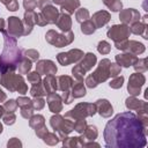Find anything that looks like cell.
<instances>
[{"label": "cell", "mask_w": 148, "mask_h": 148, "mask_svg": "<svg viewBox=\"0 0 148 148\" xmlns=\"http://www.w3.org/2000/svg\"><path fill=\"white\" fill-rule=\"evenodd\" d=\"M35 5H36V3H35V2H31L30 0H28V1L25 0V1H24V7H25V8H28L29 10H31V9H32V8H31V6H35Z\"/></svg>", "instance_id": "8"}, {"label": "cell", "mask_w": 148, "mask_h": 148, "mask_svg": "<svg viewBox=\"0 0 148 148\" xmlns=\"http://www.w3.org/2000/svg\"><path fill=\"white\" fill-rule=\"evenodd\" d=\"M79 6V1L77 0H71L68 5H64L62 6V9L64 10H68L69 13H73L74 12V7Z\"/></svg>", "instance_id": "2"}, {"label": "cell", "mask_w": 148, "mask_h": 148, "mask_svg": "<svg viewBox=\"0 0 148 148\" xmlns=\"http://www.w3.org/2000/svg\"><path fill=\"white\" fill-rule=\"evenodd\" d=\"M119 71H120V68H119L116 64H111V75H116V74H118Z\"/></svg>", "instance_id": "7"}, {"label": "cell", "mask_w": 148, "mask_h": 148, "mask_svg": "<svg viewBox=\"0 0 148 148\" xmlns=\"http://www.w3.org/2000/svg\"><path fill=\"white\" fill-rule=\"evenodd\" d=\"M123 77H120V79H118L117 81H114V82H111L110 83V86L111 87H113V88H118V87H121V83H123Z\"/></svg>", "instance_id": "6"}, {"label": "cell", "mask_w": 148, "mask_h": 148, "mask_svg": "<svg viewBox=\"0 0 148 148\" xmlns=\"http://www.w3.org/2000/svg\"><path fill=\"white\" fill-rule=\"evenodd\" d=\"M104 140L106 147L112 148H140L147 142L141 120L130 111L117 114L106 124Z\"/></svg>", "instance_id": "1"}, {"label": "cell", "mask_w": 148, "mask_h": 148, "mask_svg": "<svg viewBox=\"0 0 148 148\" xmlns=\"http://www.w3.org/2000/svg\"><path fill=\"white\" fill-rule=\"evenodd\" d=\"M62 1H66V0H54V3H62Z\"/></svg>", "instance_id": "9"}, {"label": "cell", "mask_w": 148, "mask_h": 148, "mask_svg": "<svg viewBox=\"0 0 148 148\" xmlns=\"http://www.w3.org/2000/svg\"><path fill=\"white\" fill-rule=\"evenodd\" d=\"M73 91H76L75 94H73V96H74V97H80V96H83V95L86 94L84 87H83L82 84H77V86L73 89Z\"/></svg>", "instance_id": "4"}, {"label": "cell", "mask_w": 148, "mask_h": 148, "mask_svg": "<svg viewBox=\"0 0 148 148\" xmlns=\"http://www.w3.org/2000/svg\"><path fill=\"white\" fill-rule=\"evenodd\" d=\"M2 28H3V21L0 20V30H2Z\"/></svg>", "instance_id": "10"}, {"label": "cell", "mask_w": 148, "mask_h": 148, "mask_svg": "<svg viewBox=\"0 0 148 148\" xmlns=\"http://www.w3.org/2000/svg\"><path fill=\"white\" fill-rule=\"evenodd\" d=\"M29 80H30L31 82H35L34 84L38 83V82H39V75H38V73H31V75L29 76Z\"/></svg>", "instance_id": "5"}, {"label": "cell", "mask_w": 148, "mask_h": 148, "mask_svg": "<svg viewBox=\"0 0 148 148\" xmlns=\"http://www.w3.org/2000/svg\"><path fill=\"white\" fill-rule=\"evenodd\" d=\"M62 18V24H59V27L62 29V30H68L69 27H71V21H69V17L67 15H62L61 16Z\"/></svg>", "instance_id": "3"}]
</instances>
